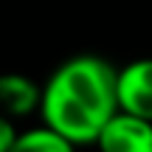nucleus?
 Wrapping results in <instances>:
<instances>
[{"instance_id":"obj_6","label":"nucleus","mask_w":152,"mask_h":152,"mask_svg":"<svg viewBox=\"0 0 152 152\" xmlns=\"http://www.w3.org/2000/svg\"><path fill=\"white\" fill-rule=\"evenodd\" d=\"M17 138H20V130H17L14 118L0 113V152H11L14 144H17Z\"/></svg>"},{"instance_id":"obj_5","label":"nucleus","mask_w":152,"mask_h":152,"mask_svg":"<svg viewBox=\"0 0 152 152\" xmlns=\"http://www.w3.org/2000/svg\"><path fill=\"white\" fill-rule=\"evenodd\" d=\"M11 152H76V144L59 135L56 130H51L48 124H39L31 130H23Z\"/></svg>"},{"instance_id":"obj_4","label":"nucleus","mask_w":152,"mask_h":152,"mask_svg":"<svg viewBox=\"0 0 152 152\" xmlns=\"http://www.w3.org/2000/svg\"><path fill=\"white\" fill-rule=\"evenodd\" d=\"M42 87L23 73H0V113L9 118H26L39 110Z\"/></svg>"},{"instance_id":"obj_3","label":"nucleus","mask_w":152,"mask_h":152,"mask_svg":"<svg viewBox=\"0 0 152 152\" xmlns=\"http://www.w3.org/2000/svg\"><path fill=\"white\" fill-rule=\"evenodd\" d=\"M99 152H152V121L115 113L96 141Z\"/></svg>"},{"instance_id":"obj_2","label":"nucleus","mask_w":152,"mask_h":152,"mask_svg":"<svg viewBox=\"0 0 152 152\" xmlns=\"http://www.w3.org/2000/svg\"><path fill=\"white\" fill-rule=\"evenodd\" d=\"M115 93L121 113L152 121V56L132 59L124 68H118Z\"/></svg>"},{"instance_id":"obj_1","label":"nucleus","mask_w":152,"mask_h":152,"mask_svg":"<svg viewBox=\"0 0 152 152\" xmlns=\"http://www.w3.org/2000/svg\"><path fill=\"white\" fill-rule=\"evenodd\" d=\"M115 76L118 68L102 56L79 54L65 59L42 85V124L76 147L96 144L104 124L118 113Z\"/></svg>"}]
</instances>
